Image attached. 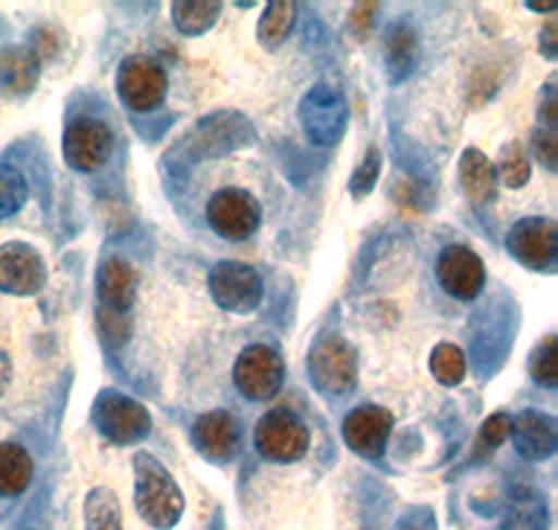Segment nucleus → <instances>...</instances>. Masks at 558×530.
I'll return each mask as SVG.
<instances>
[{"instance_id": "1", "label": "nucleus", "mask_w": 558, "mask_h": 530, "mask_svg": "<svg viewBox=\"0 0 558 530\" xmlns=\"http://www.w3.org/2000/svg\"><path fill=\"white\" fill-rule=\"evenodd\" d=\"M134 480H137L134 503H137L140 517L157 530L173 528L184 511V497L171 472L154 455L137 453L134 455Z\"/></svg>"}, {"instance_id": "2", "label": "nucleus", "mask_w": 558, "mask_h": 530, "mask_svg": "<svg viewBox=\"0 0 558 530\" xmlns=\"http://www.w3.org/2000/svg\"><path fill=\"white\" fill-rule=\"evenodd\" d=\"M307 374L327 397H343L357 383L355 347L336 333H324L307 354Z\"/></svg>"}, {"instance_id": "3", "label": "nucleus", "mask_w": 558, "mask_h": 530, "mask_svg": "<svg viewBox=\"0 0 558 530\" xmlns=\"http://www.w3.org/2000/svg\"><path fill=\"white\" fill-rule=\"evenodd\" d=\"M299 120H302V127H305V134L311 137V143H316L322 148H330L347 132L349 104L341 89L322 82L305 93V98L299 104Z\"/></svg>"}, {"instance_id": "4", "label": "nucleus", "mask_w": 558, "mask_h": 530, "mask_svg": "<svg viewBox=\"0 0 558 530\" xmlns=\"http://www.w3.org/2000/svg\"><path fill=\"white\" fill-rule=\"evenodd\" d=\"M93 424L112 444H134L151 433V413L121 392H101L93 402Z\"/></svg>"}, {"instance_id": "5", "label": "nucleus", "mask_w": 558, "mask_h": 530, "mask_svg": "<svg viewBox=\"0 0 558 530\" xmlns=\"http://www.w3.org/2000/svg\"><path fill=\"white\" fill-rule=\"evenodd\" d=\"M263 218L260 202L243 188H223L207 204V224L218 238L238 243L257 232Z\"/></svg>"}, {"instance_id": "6", "label": "nucleus", "mask_w": 558, "mask_h": 530, "mask_svg": "<svg viewBox=\"0 0 558 530\" xmlns=\"http://www.w3.org/2000/svg\"><path fill=\"white\" fill-rule=\"evenodd\" d=\"M232 380H235L238 392L252 402H266V399L277 397L286 380V363L279 358V352L268 344H252L243 349L232 369Z\"/></svg>"}, {"instance_id": "7", "label": "nucleus", "mask_w": 558, "mask_h": 530, "mask_svg": "<svg viewBox=\"0 0 558 530\" xmlns=\"http://www.w3.org/2000/svg\"><path fill=\"white\" fill-rule=\"evenodd\" d=\"M207 282L216 304L227 310V313L246 316V313H254V310L260 308L263 279L252 265L223 260V263L213 265Z\"/></svg>"}, {"instance_id": "8", "label": "nucleus", "mask_w": 558, "mask_h": 530, "mask_svg": "<svg viewBox=\"0 0 558 530\" xmlns=\"http://www.w3.org/2000/svg\"><path fill=\"white\" fill-rule=\"evenodd\" d=\"M64 162L78 173L98 171L112 154V132L104 120L93 115H78L64 127L62 134Z\"/></svg>"}, {"instance_id": "9", "label": "nucleus", "mask_w": 558, "mask_h": 530, "mask_svg": "<svg viewBox=\"0 0 558 530\" xmlns=\"http://www.w3.org/2000/svg\"><path fill=\"white\" fill-rule=\"evenodd\" d=\"M254 447L274 463H293L311 447V433L291 411H271L254 427Z\"/></svg>"}, {"instance_id": "10", "label": "nucleus", "mask_w": 558, "mask_h": 530, "mask_svg": "<svg viewBox=\"0 0 558 530\" xmlns=\"http://www.w3.org/2000/svg\"><path fill=\"white\" fill-rule=\"evenodd\" d=\"M118 93L134 112H151L168 95V76L162 64L148 57H126L118 70Z\"/></svg>"}, {"instance_id": "11", "label": "nucleus", "mask_w": 558, "mask_h": 530, "mask_svg": "<svg viewBox=\"0 0 558 530\" xmlns=\"http://www.w3.org/2000/svg\"><path fill=\"white\" fill-rule=\"evenodd\" d=\"M506 246L525 268H533V272H553L558 257L556 221H550V218H522L508 232Z\"/></svg>"}, {"instance_id": "12", "label": "nucleus", "mask_w": 558, "mask_h": 530, "mask_svg": "<svg viewBox=\"0 0 558 530\" xmlns=\"http://www.w3.org/2000/svg\"><path fill=\"white\" fill-rule=\"evenodd\" d=\"M48 268L43 254L28 243H3L0 246V291L12 297H34L45 288Z\"/></svg>"}, {"instance_id": "13", "label": "nucleus", "mask_w": 558, "mask_h": 530, "mask_svg": "<svg viewBox=\"0 0 558 530\" xmlns=\"http://www.w3.org/2000/svg\"><path fill=\"white\" fill-rule=\"evenodd\" d=\"M436 277L452 299L472 302L483 291L486 268H483V260L470 246H447L438 254Z\"/></svg>"}, {"instance_id": "14", "label": "nucleus", "mask_w": 558, "mask_h": 530, "mask_svg": "<svg viewBox=\"0 0 558 530\" xmlns=\"http://www.w3.org/2000/svg\"><path fill=\"white\" fill-rule=\"evenodd\" d=\"M393 430V417L386 408L363 405L343 419V442L352 453L363 455L368 461H377L386 453L388 436Z\"/></svg>"}, {"instance_id": "15", "label": "nucleus", "mask_w": 558, "mask_h": 530, "mask_svg": "<svg viewBox=\"0 0 558 530\" xmlns=\"http://www.w3.org/2000/svg\"><path fill=\"white\" fill-rule=\"evenodd\" d=\"M193 447L207 458V461L227 463L235 458L238 444H241V430L235 417L229 411H209L196 419L191 430Z\"/></svg>"}, {"instance_id": "16", "label": "nucleus", "mask_w": 558, "mask_h": 530, "mask_svg": "<svg viewBox=\"0 0 558 530\" xmlns=\"http://www.w3.org/2000/svg\"><path fill=\"white\" fill-rule=\"evenodd\" d=\"M508 438H514V449L525 461H545L556 453V422L547 413L522 411L520 417L511 419Z\"/></svg>"}, {"instance_id": "17", "label": "nucleus", "mask_w": 558, "mask_h": 530, "mask_svg": "<svg viewBox=\"0 0 558 530\" xmlns=\"http://www.w3.org/2000/svg\"><path fill=\"white\" fill-rule=\"evenodd\" d=\"M96 291L104 308L118 310V313H129L137 297V279H134V268L121 257H107L98 265L96 274Z\"/></svg>"}, {"instance_id": "18", "label": "nucleus", "mask_w": 558, "mask_h": 530, "mask_svg": "<svg viewBox=\"0 0 558 530\" xmlns=\"http://www.w3.org/2000/svg\"><path fill=\"white\" fill-rule=\"evenodd\" d=\"M43 62L28 45H9L0 51V93L9 98L28 95L39 82Z\"/></svg>"}, {"instance_id": "19", "label": "nucleus", "mask_w": 558, "mask_h": 530, "mask_svg": "<svg viewBox=\"0 0 558 530\" xmlns=\"http://www.w3.org/2000/svg\"><path fill=\"white\" fill-rule=\"evenodd\" d=\"M458 182H461V190L466 193L470 202H492L497 190L495 165H492V159L486 154L477 152V148H466L461 154V162H458Z\"/></svg>"}, {"instance_id": "20", "label": "nucleus", "mask_w": 558, "mask_h": 530, "mask_svg": "<svg viewBox=\"0 0 558 530\" xmlns=\"http://www.w3.org/2000/svg\"><path fill=\"white\" fill-rule=\"evenodd\" d=\"M32 480L34 461L28 449L12 442L0 444V497H20Z\"/></svg>"}, {"instance_id": "21", "label": "nucleus", "mask_w": 558, "mask_h": 530, "mask_svg": "<svg viewBox=\"0 0 558 530\" xmlns=\"http://www.w3.org/2000/svg\"><path fill=\"white\" fill-rule=\"evenodd\" d=\"M547 522H550V517H547V505L542 494L527 486L511 494L502 530H547Z\"/></svg>"}, {"instance_id": "22", "label": "nucleus", "mask_w": 558, "mask_h": 530, "mask_svg": "<svg viewBox=\"0 0 558 530\" xmlns=\"http://www.w3.org/2000/svg\"><path fill=\"white\" fill-rule=\"evenodd\" d=\"M416 51H418V39L416 34H413V28L408 26L388 28L386 64L393 82H400V79H405L408 73H411V68L416 64Z\"/></svg>"}, {"instance_id": "23", "label": "nucleus", "mask_w": 558, "mask_h": 530, "mask_svg": "<svg viewBox=\"0 0 558 530\" xmlns=\"http://www.w3.org/2000/svg\"><path fill=\"white\" fill-rule=\"evenodd\" d=\"M218 14H221V3L216 0H182L173 3V23L184 37H198L207 34L216 26Z\"/></svg>"}, {"instance_id": "24", "label": "nucleus", "mask_w": 558, "mask_h": 530, "mask_svg": "<svg viewBox=\"0 0 558 530\" xmlns=\"http://www.w3.org/2000/svg\"><path fill=\"white\" fill-rule=\"evenodd\" d=\"M84 522H87V530H123L118 494L104 486L93 489L84 503Z\"/></svg>"}, {"instance_id": "25", "label": "nucleus", "mask_w": 558, "mask_h": 530, "mask_svg": "<svg viewBox=\"0 0 558 530\" xmlns=\"http://www.w3.org/2000/svg\"><path fill=\"white\" fill-rule=\"evenodd\" d=\"M293 20H296V7L286 3V0H277V3H268L266 14L260 17V26H257V37H260L263 48L274 51L279 45L291 37Z\"/></svg>"}, {"instance_id": "26", "label": "nucleus", "mask_w": 558, "mask_h": 530, "mask_svg": "<svg viewBox=\"0 0 558 530\" xmlns=\"http://www.w3.org/2000/svg\"><path fill=\"white\" fill-rule=\"evenodd\" d=\"M430 372L441 385H458L466 377V358L456 344H438L430 354Z\"/></svg>"}, {"instance_id": "27", "label": "nucleus", "mask_w": 558, "mask_h": 530, "mask_svg": "<svg viewBox=\"0 0 558 530\" xmlns=\"http://www.w3.org/2000/svg\"><path fill=\"white\" fill-rule=\"evenodd\" d=\"M28 198V184L12 165H0V221L20 213Z\"/></svg>"}, {"instance_id": "28", "label": "nucleus", "mask_w": 558, "mask_h": 530, "mask_svg": "<svg viewBox=\"0 0 558 530\" xmlns=\"http://www.w3.org/2000/svg\"><path fill=\"white\" fill-rule=\"evenodd\" d=\"M495 171L506 188H522V184H527V179H531V162L525 157V148L520 143H508L500 154V162L495 165Z\"/></svg>"}, {"instance_id": "29", "label": "nucleus", "mask_w": 558, "mask_h": 530, "mask_svg": "<svg viewBox=\"0 0 558 530\" xmlns=\"http://www.w3.org/2000/svg\"><path fill=\"white\" fill-rule=\"evenodd\" d=\"M531 377L545 388H553L558 383V338L545 335L542 344L531 354Z\"/></svg>"}, {"instance_id": "30", "label": "nucleus", "mask_w": 558, "mask_h": 530, "mask_svg": "<svg viewBox=\"0 0 558 530\" xmlns=\"http://www.w3.org/2000/svg\"><path fill=\"white\" fill-rule=\"evenodd\" d=\"M98 333H101L107 347H123L132 335V318H129V313H118V310L98 304Z\"/></svg>"}, {"instance_id": "31", "label": "nucleus", "mask_w": 558, "mask_h": 530, "mask_svg": "<svg viewBox=\"0 0 558 530\" xmlns=\"http://www.w3.org/2000/svg\"><path fill=\"white\" fill-rule=\"evenodd\" d=\"M380 165H383L380 152L372 146L366 152V157H363V162L355 168L352 179H349V190H352V196L363 198V196H368L372 190H375L377 179H380Z\"/></svg>"}, {"instance_id": "32", "label": "nucleus", "mask_w": 558, "mask_h": 530, "mask_svg": "<svg viewBox=\"0 0 558 530\" xmlns=\"http://www.w3.org/2000/svg\"><path fill=\"white\" fill-rule=\"evenodd\" d=\"M533 154L545 165L547 171L558 168V132L556 129H536L533 132Z\"/></svg>"}, {"instance_id": "33", "label": "nucleus", "mask_w": 558, "mask_h": 530, "mask_svg": "<svg viewBox=\"0 0 558 530\" xmlns=\"http://www.w3.org/2000/svg\"><path fill=\"white\" fill-rule=\"evenodd\" d=\"M511 433V417L508 413H492L481 427V444L486 449H497Z\"/></svg>"}, {"instance_id": "34", "label": "nucleus", "mask_w": 558, "mask_h": 530, "mask_svg": "<svg viewBox=\"0 0 558 530\" xmlns=\"http://www.w3.org/2000/svg\"><path fill=\"white\" fill-rule=\"evenodd\" d=\"M539 120L542 129L558 127V95H556V79H547L545 89L539 95Z\"/></svg>"}, {"instance_id": "35", "label": "nucleus", "mask_w": 558, "mask_h": 530, "mask_svg": "<svg viewBox=\"0 0 558 530\" xmlns=\"http://www.w3.org/2000/svg\"><path fill=\"white\" fill-rule=\"evenodd\" d=\"M28 48H32V51L37 53L39 62H45V59H51L53 53H57L59 39H57V34L51 32V28H37V32H34L32 45H28Z\"/></svg>"}, {"instance_id": "36", "label": "nucleus", "mask_w": 558, "mask_h": 530, "mask_svg": "<svg viewBox=\"0 0 558 530\" xmlns=\"http://www.w3.org/2000/svg\"><path fill=\"white\" fill-rule=\"evenodd\" d=\"M372 12H377V3H361V7L352 9V32H355L361 39L366 37L368 23H372V17H375Z\"/></svg>"}, {"instance_id": "37", "label": "nucleus", "mask_w": 558, "mask_h": 530, "mask_svg": "<svg viewBox=\"0 0 558 530\" xmlns=\"http://www.w3.org/2000/svg\"><path fill=\"white\" fill-rule=\"evenodd\" d=\"M558 26H556V20H550V23H547L545 28H542V37H539V51L545 53L547 59H556L558 57V48H556V43H558Z\"/></svg>"}, {"instance_id": "38", "label": "nucleus", "mask_w": 558, "mask_h": 530, "mask_svg": "<svg viewBox=\"0 0 558 530\" xmlns=\"http://www.w3.org/2000/svg\"><path fill=\"white\" fill-rule=\"evenodd\" d=\"M9 383H12V360L0 349V397L9 392Z\"/></svg>"}, {"instance_id": "39", "label": "nucleus", "mask_w": 558, "mask_h": 530, "mask_svg": "<svg viewBox=\"0 0 558 530\" xmlns=\"http://www.w3.org/2000/svg\"><path fill=\"white\" fill-rule=\"evenodd\" d=\"M527 9H536V12H556V3H527Z\"/></svg>"}]
</instances>
